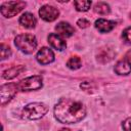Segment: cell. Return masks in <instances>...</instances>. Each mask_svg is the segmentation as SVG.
<instances>
[{
	"mask_svg": "<svg viewBox=\"0 0 131 131\" xmlns=\"http://www.w3.org/2000/svg\"><path fill=\"white\" fill-rule=\"evenodd\" d=\"M130 17H131V14H130Z\"/></svg>",
	"mask_w": 131,
	"mask_h": 131,
	"instance_id": "obj_25",
	"label": "cell"
},
{
	"mask_svg": "<svg viewBox=\"0 0 131 131\" xmlns=\"http://www.w3.org/2000/svg\"><path fill=\"white\" fill-rule=\"evenodd\" d=\"M125 59H127V60H130V59H131V50H129V51L126 53V55H125Z\"/></svg>",
	"mask_w": 131,
	"mask_h": 131,
	"instance_id": "obj_23",
	"label": "cell"
},
{
	"mask_svg": "<svg viewBox=\"0 0 131 131\" xmlns=\"http://www.w3.org/2000/svg\"><path fill=\"white\" fill-rule=\"evenodd\" d=\"M40 17L45 21H53L59 16V10L52 5H43L39 9Z\"/></svg>",
	"mask_w": 131,
	"mask_h": 131,
	"instance_id": "obj_7",
	"label": "cell"
},
{
	"mask_svg": "<svg viewBox=\"0 0 131 131\" xmlns=\"http://www.w3.org/2000/svg\"><path fill=\"white\" fill-rule=\"evenodd\" d=\"M122 37H123V39L126 43L131 44V27H128L123 31Z\"/></svg>",
	"mask_w": 131,
	"mask_h": 131,
	"instance_id": "obj_20",
	"label": "cell"
},
{
	"mask_svg": "<svg viewBox=\"0 0 131 131\" xmlns=\"http://www.w3.org/2000/svg\"><path fill=\"white\" fill-rule=\"evenodd\" d=\"M115 72L116 74L120 76H126L131 73V62L127 59H122L117 62L115 66Z\"/></svg>",
	"mask_w": 131,
	"mask_h": 131,
	"instance_id": "obj_14",
	"label": "cell"
},
{
	"mask_svg": "<svg viewBox=\"0 0 131 131\" xmlns=\"http://www.w3.org/2000/svg\"><path fill=\"white\" fill-rule=\"evenodd\" d=\"M67 67L71 70H78L82 67V61L80 57L78 56H72L68 61H67Z\"/></svg>",
	"mask_w": 131,
	"mask_h": 131,
	"instance_id": "obj_18",
	"label": "cell"
},
{
	"mask_svg": "<svg viewBox=\"0 0 131 131\" xmlns=\"http://www.w3.org/2000/svg\"><path fill=\"white\" fill-rule=\"evenodd\" d=\"M116 53L115 51L108 47V46H104V47H101L99 50H98V53H97V61L100 62V63H106V62H110L114 57H115Z\"/></svg>",
	"mask_w": 131,
	"mask_h": 131,
	"instance_id": "obj_9",
	"label": "cell"
},
{
	"mask_svg": "<svg viewBox=\"0 0 131 131\" xmlns=\"http://www.w3.org/2000/svg\"><path fill=\"white\" fill-rule=\"evenodd\" d=\"M54 118L62 124H75L82 121L86 116L85 105L77 100L60 98L53 110Z\"/></svg>",
	"mask_w": 131,
	"mask_h": 131,
	"instance_id": "obj_1",
	"label": "cell"
},
{
	"mask_svg": "<svg viewBox=\"0 0 131 131\" xmlns=\"http://www.w3.org/2000/svg\"><path fill=\"white\" fill-rule=\"evenodd\" d=\"M48 43L50 44L51 47H53L54 49H56L58 51H62L67 47L66 41L60 37V35H58L56 33L49 34V36H48Z\"/></svg>",
	"mask_w": 131,
	"mask_h": 131,
	"instance_id": "obj_10",
	"label": "cell"
},
{
	"mask_svg": "<svg viewBox=\"0 0 131 131\" xmlns=\"http://www.w3.org/2000/svg\"><path fill=\"white\" fill-rule=\"evenodd\" d=\"M122 128L124 131H131V118H127L122 123Z\"/></svg>",
	"mask_w": 131,
	"mask_h": 131,
	"instance_id": "obj_22",
	"label": "cell"
},
{
	"mask_svg": "<svg viewBox=\"0 0 131 131\" xmlns=\"http://www.w3.org/2000/svg\"><path fill=\"white\" fill-rule=\"evenodd\" d=\"M18 91L16 83H8L4 84L0 88V98H1V105H5L9 102Z\"/></svg>",
	"mask_w": 131,
	"mask_h": 131,
	"instance_id": "obj_6",
	"label": "cell"
},
{
	"mask_svg": "<svg viewBox=\"0 0 131 131\" xmlns=\"http://www.w3.org/2000/svg\"><path fill=\"white\" fill-rule=\"evenodd\" d=\"M74 5L76 7L77 11H87L89 10L91 6V1L89 0H80V1H74Z\"/></svg>",
	"mask_w": 131,
	"mask_h": 131,
	"instance_id": "obj_17",
	"label": "cell"
},
{
	"mask_svg": "<svg viewBox=\"0 0 131 131\" xmlns=\"http://www.w3.org/2000/svg\"><path fill=\"white\" fill-rule=\"evenodd\" d=\"M36 59L41 64H49L54 61L55 56L53 51L48 47H42L36 54Z\"/></svg>",
	"mask_w": 131,
	"mask_h": 131,
	"instance_id": "obj_8",
	"label": "cell"
},
{
	"mask_svg": "<svg viewBox=\"0 0 131 131\" xmlns=\"http://www.w3.org/2000/svg\"><path fill=\"white\" fill-rule=\"evenodd\" d=\"M116 21L114 20H108L104 18H98L95 20L94 26L95 28L100 32V33H108L111 32L115 27H116Z\"/></svg>",
	"mask_w": 131,
	"mask_h": 131,
	"instance_id": "obj_11",
	"label": "cell"
},
{
	"mask_svg": "<svg viewBox=\"0 0 131 131\" xmlns=\"http://www.w3.org/2000/svg\"><path fill=\"white\" fill-rule=\"evenodd\" d=\"M14 45L26 54H32L37 47V39L32 34H20L14 39Z\"/></svg>",
	"mask_w": 131,
	"mask_h": 131,
	"instance_id": "obj_3",
	"label": "cell"
},
{
	"mask_svg": "<svg viewBox=\"0 0 131 131\" xmlns=\"http://www.w3.org/2000/svg\"><path fill=\"white\" fill-rule=\"evenodd\" d=\"M94 11L99 13V14H108L111 12V8H110V5L105 2H97L95 5H94Z\"/></svg>",
	"mask_w": 131,
	"mask_h": 131,
	"instance_id": "obj_16",
	"label": "cell"
},
{
	"mask_svg": "<svg viewBox=\"0 0 131 131\" xmlns=\"http://www.w3.org/2000/svg\"><path fill=\"white\" fill-rule=\"evenodd\" d=\"M77 25H78V27L79 28H81V29H85V28H88L89 26H90V21L88 20V19H86V18H79L78 20H77Z\"/></svg>",
	"mask_w": 131,
	"mask_h": 131,
	"instance_id": "obj_21",
	"label": "cell"
},
{
	"mask_svg": "<svg viewBox=\"0 0 131 131\" xmlns=\"http://www.w3.org/2000/svg\"><path fill=\"white\" fill-rule=\"evenodd\" d=\"M48 112L47 104L43 102H32L27 104L21 112V117L26 120H38Z\"/></svg>",
	"mask_w": 131,
	"mask_h": 131,
	"instance_id": "obj_2",
	"label": "cell"
},
{
	"mask_svg": "<svg viewBox=\"0 0 131 131\" xmlns=\"http://www.w3.org/2000/svg\"><path fill=\"white\" fill-rule=\"evenodd\" d=\"M59 131H71L70 129H68V128H61Z\"/></svg>",
	"mask_w": 131,
	"mask_h": 131,
	"instance_id": "obj_24",
	"label": "cell"
},
{
	"mask_svg": "<svg viewBox=\"0 0 131 131\" xmlns=\"http://www.w3.org/2000/svg\"><path fill=\"white\" fill-rule=\"evenodd\" d=\"M25 70H26L25 66H21V64L20 66H14V67H12L10 69L5 70L3 72V74H2V77L4 79H6V80H11V79L17 77L19 74H21Z\"/></svg>",
	"mask_w": 131,
	"mask_h": 131,
	"instance_id": "obj_15",
	"label": "cell"
},
{
	"mask_svg": "<svg viewBox=\"0 0 131 131\" xmlns=\"http://www.w3.org/2000/svg\"><path fill=\"white\" fill-rule=\"evenodd\" d=\"M0 48H1V49H0V52H1V60H4V59L10 57V55H11V50H10V48H9L7 45H5V44L2 43Z\"/></svg>",
	"mask_w": 131,
	"mask_h": 131,
	"instance_id": "obj_19",
	"label": "cell"
},
{
	"mask_svg": "<svg viewBox=\"0 0 131 131\" xmlns=\"http://www.w3.org/2000/svg\"><path fill=\"white\" fill-rule=\"evenodd\" d=\"M18 91H34L42 88L43 86V79L41 76H31L20 80L16 83Z\"/></svg>",
	"mask_w": 131,
	"mask_h": 131,
	"instance_id": "obj_5",
	"label": "cell"
},
{
	"mask_svg": "<svg viewBox=\"0 0 131 131\" xmlns=\"http://www.w3.org/2000/svg\"><path fill=\"white\" fill-rule=\"evenodd\" d=\"M18 23L21 27H24L26 29H33L37 25V19L34 16V14H32L31 12H25L19 17Z\"/></svg>",
	"mask_w": 131,
	"mask_h": 131,
	"instance_id": "obj_12",
	"label": "cell"
},
{
	"mask_svg": "<svg viewBox=\"0 0 131 131\" xmlns=\"http://www.w3.org/2000/svg\"><path fill=\"white\" fill-rule=\"evenodd\" d=\"M26 7L25 1H8L4 2L0 6V12L4 17H12L19 13Z\"/></svg>",
	"mask_w": 131,
	"mask_h": 131,
	"instance_id": "obj_4",
	"label": "cell"
},
{
	"mask_svg": "<svg viewBox=\"0 0 131 131\" xmlns=\"http://www.w3.org/2000/svg\"><path fill=\"white\" fill-rule=\"evenodd\" d=\"M55 31L57 32L58 35H60L62 37H67V38L68 37H71L75 33L74 27H72L67 21H60V23H58L55 26Z\"/></svg>",
	"mask_w": 131,
	"mask_h": 131,
	"instance_id": "obj_13",
	"label": "cell"
}]
</instances>
